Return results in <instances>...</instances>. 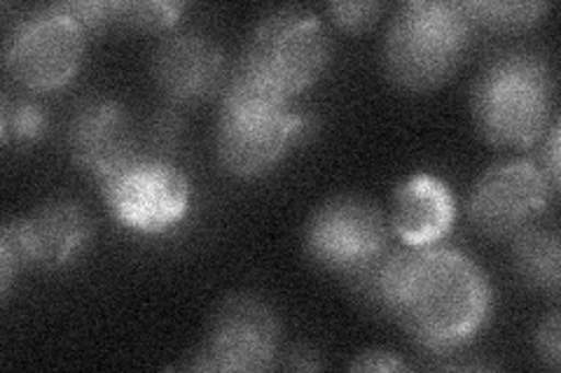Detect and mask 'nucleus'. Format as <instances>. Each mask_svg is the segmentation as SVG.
I'll use <instances>...</instances> for the list:
<instances>
[{
  "label": "nucleus",
  "mask_w": 561,
  "mask_h": 373,
  "mask_svg": "<svg viewBox=\"0 0 561 373\" xmlns=\"http://www.w3.org/2000/svg\"><path fill=\"white\" fill-rule=\"evenodd\" d=\"M152 75L171 101L197 103L222 86L225 55L204 31L175 28L154 49Z\"/></svg>",
  "instance_id": "12"
},
{
  "label": "nucleus",
  "mask_w": 561,
  "mask_h": 373,
  "mask_svg": "<svg viewBox=\"0 0 561 373\" xmlns=\"http://www.w3.org/2000/svg\"><path fill=\"white\" fill-rule=\"evenodd\" d=\"M456 220V201L445 180L416 173L400 183L393 194L391 229L410 247L440 243Z\"/></svg>",
  "instance_id": "14"
},
{
  "label": "nucleus",
  "mask_w": 561,
  "mask_h": 373,
  "mask_svg": "<svg viewBox=\"0 0 561 373\" xmlns=\"http://www.w3.org/2000/svg\"><path fill=\"white\" fill-rule=\"evenodd\" d=\"M513 266L524 285L557 294L561 278V250L557 231L526 226L513 236Z\"/></svg>",
  "instance_id": "15"
},
{
  "label": "nucleus",
  "mask_w": 561,
  "mask_h": 373,
  "mask_svg": "<svg viewBox=\"0 0 561 373\" xmlns=\"http://www.w3.org/2000/svg\"><path fill=\"white\" fill-rule=\"evenodd\" d=\"M354 290L412 339L433 352H451L484 327L494 292L482 266L456 247H386L346 276Z\"/></svg>",
  "instance_id": "1"
},
{
  "label": "nucleus",
  "mask_w": 561,
  "mask_h": 373,
  "mask_svg": "<svg viewBox=\"0 0 561 373\" xmlns=\"http://www.w3.org/2000/svg\"><path fill=\"white\" fill-rule=\"evenodd\" d=\"M280 327L267 301L253 294L225 299L206 341L187 366L197 371H267L278 352Z\"/></svg>",
  "instance_id": "9"
},
{
  "label": "nucleus",
  "mask_w": 561,
  "mask_h": 373,
  "mask_svg": "<svg viewBox=\"0 0 561 373\" xmlns=\"http://www.w3.org/2000/svg\"><path fill=\"white\" fill-rule=\"evenodd\" d=\"M328 12L332 22L342 26L344 31H363L370 26L379 12L381 3H373V0H351V3H330Z\"/></svg>",
  "instance_id": "19"
},
{
  "label": "nucleus",
  "mask_w": 561,
  "mask_h": 373,
  "mask_svg": "<svg viewBox=\"0 0 561 373\" xmlns=\"http://www.w3.org/2000/svg\"><path fill=\"white\" fill-rule=\"evenodd\" d=\"M49 129L45 105L31 96H3L0 105V136L5 145H31Z\"/></svg>",
  "instance_id": "17"
},
{
  "label": "nucleus",
  "mask_w": 561,
  "mask_h": 373,
  "mask_svg": "<svg viewBox=\"0 0 561 373\" xmlns=\"http://www.w3.org/2000/svg\"><path fill=\"white\" fill-rule=\"evenodd\" d=\"M476 31L466 3L410 0L383 35V70L405 92H428L461 66Z\"/></svg>",
  "instance_id": "4"
},
{
  "label": "nucleus",
  "mask_w": 561,
  "mask_h": 373,
  "mask_svg": "<svg viewBox=\"0 0 561 373\" xmlns=\"http://www.w3.org/2000/svg\"><path fill=\"white\" fill-rule=\"evenodd\" d=\"M328 61L330 38L319 14L290 5L260 16L234 73L293 98L323 75Z\"/></svg>",
  "instance_id": "5"
},
{
  "label": "nucleus",
  "mask_w": 561,
  "mask_h": 373,
  "mask_svg": "<svg viewBox=\"0 0 561 373\" xmlns=\"http://www.w3.org/2000/svg\"><path fill=\"white\" fill-rule=\"evenodd\" d=\"M309 124L290 98L232 73L222 89L216 127L220 166L237 177L265 175L297 145Z\"/></svg>",
  "instance_id": "2"
},
{
  "label": "nucleus",
  "mask_w": 561,
  "mask_h": 373,
  "mask_svg": "<svg viewBox=\"0 0 561 373\" xmlns=\"http://www.w3.org/2000/svg\"><path fill=\"white\" fill-rule=\"evenodd\" d=\"M94 234V222L82 203L55 199L31 215L8 222L0 234V290L8 296L22 269L59 271L76 261Z\"/></svg>",
  "instance_id": "7"
},
{
  "label": "nucleus",
  "mask_w": 561,
  "mask_h": 373,
  "mask_svg": "<svg viewBox=\"0 0 561 373\" xmlns=\"http://www.w3.org/2000/svg\"><path fill=\"white\" fill-rule=\"evenodd\" d=\"M557 189L542 168L511 159L486 168L468 199L470 222L489 238H513L548 208Z\"/></svg>",
  "instance_id": "11"
},
{
  "label": "nucleus",
  "mask_w": 561,
  "mask_h": 373,
  "mask_svg": "<svg viewBox=\"0 0 561 373\" xmlns=\"http://www.w3.org/2000/svg\"><path fill=\"white\" fill-rule=\"evenodd\" d=\"M68 148L78 166L99 183L140 154L129 113L113 98L80 105L68 127Z\"/></svg>",
  "instance_id": "13"
},
{
  "label": "nucleus",
  "mask_w": 561,
  "mask_h": 373,
  "mask_svg": "<svg viewBox=\"0 0 561 373\" xmlns=\"http://www.w3.org/2000/svg\"><path fill=\"white\" fill-rule=\"evenodd\" d=\"M472 24L494 31H515L531 26L548 10V3H505V0H478V3H466Z\"/></svg>",
  "instance_id": "18"
},
{
  "label": "nucleus",
  "mask_w": 561,
  "mask_h": 373,
  "mask_svg": "<svg viewBox=\"0 0 561 373\" xmlns=\"http://www.w3.org/2000/svg\"><path fill=\"white\" fill-rule=\"evenodd\" d=\"M351 369H356V371H405L408 364L402 362L396 352L375 348V350L360 352L354 360V364H351Z\"/></svg>",
  "instance_id": "21"
},
{
  "label": "nucleus",
  "mask_w": 561,
  "mask_h": 373,
  "mask_svg": "<svg viewBox=\"0 0 561 373\" xmlns=\"http://www.w3.org/2000/svg\"><path fill=\"white\" fill-rule=\"evenodd\" d=\"M389 222L370 199L342 194L313 212L305 245L323 269L348 276L389 247Z\"/></svg>",
  "instance_id": "10"
},
{
  "label": "nucleus",
  "mask_w": 561,
  "mask_h": 373,
  "mask_svg": "<svg viewBox=\"0 0 561 373\" xmlns=\"http://www.w3.org/2000/svg\"><path fill=\"white\" fill-rule=\"evenodd\" d=\"M536 348L540 360L546 362L550 369H559L561 364V346H559V313H550L542 319L538 331H536Z\"/></svg>",
  "instance_id": "20"
},
{
  "label": "nucleus",
  "mask_w": 561,
  "mask_h": 373,
  "mask_svg": "<svg viewBox=\"0 0 561 373\" xmlns=\"http://www.w3.org/2000/svg\"><path fill=\"white\" fill-rule=\"evenodd\" d=\"M87 33L61 3L24 14L5 38V68L28 92H51L76 78Z\"/></svg>",
  "instance_id": "6"
},
{
  "label": "nucleus",
  "mask_w": 561,
  "mask_h": 373,
  "mask_svg": "<svg viewBox=\"0 0 561 373\" xmlns=\"http://www.w3.org/2000/svg\"><path fill=\"white\" fill-rule=\"evenodd\" d=\"M101 191L115 222L136 234H164L185 220L192 203L187 175L162 154H138L101 180Z\"/></svg>",
  "instance_id": "8"
},
{
  "label": "nucleus",
  "mask_w": 561,
  "mask_h": 373,
  "mask_svg": "<svg viewBox=\"0 0 561 373\" xmlns=\"http://www.w3.org/2000/svg\"><path fill=\"white\" fill-rule=\"evenodd\" d=\"M554 75L546 57L513 49L491 59L472 86V117L489 143L529 148L548 131Z\"/></svg>",
  "instance_id": "3"
},
{
  "label": "nucleus",
  "mask_w": 561,
  "mask_h": 373,
  "mask_svg": "<svg viewBox=\"0 0 561 373\" xmlns=\"http://www.w3.org/2000/svg\"><path fill=\"white\" fill-rule=\"evenodd\" d=\"M542 173L550 180V185L557 189L559 187V124L554 121L548 140H542V159L540 164Z\"/></svg>",
  "instance_id": "22"
},
{
  "label": "nucleus",
  "mask_w": 561,
  "mask_h": 373,
  "mask_svg": "<svg viewBox=\"0 0 561 373\" xmlns=\"http://www.w3.org/2000/svg\"><path fill=\"white\" fill-rule=\"evenodd\" d=\"M183 10L173 0H108V28L171 31Z\"/></svg>",
  "instance_id": "16"
}]
</instances>
